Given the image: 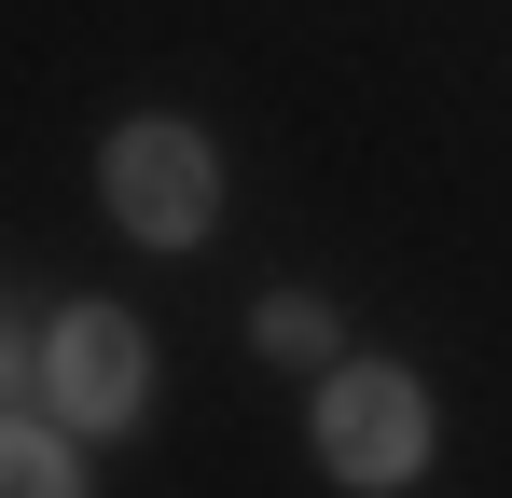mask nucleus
Returning a JSON list of instances; mask_svg holds the SVG:
<instances>
[{
	"label": "nucleus",
	"instance_id": "1",
	"mask_svg": "<svg viewBox=\"0 0 512 498\" xmlns=\"http://www.w3.org/2000/svg\"><path fill=\"white\" fill-rule=\"evenodd\" d=\"M97 180H111V222H125L139 249H194L208 222H222V153H208L194 125H125Z\"/></svg>",
	"mask_w": 512,
	"mask_h": 498
},
{
	"label": "nucleus",
	"instance_id": "2",
	"mask_svg": "<svg viewBox=\"0 0 512 498\" xmlns=\"http://www.w3.org/2000/svg\"><path fill=\"white\" fill-rule=\"evenodd\" d=\"M319 471L333 485H416L429 471V388L416 374H388V360H360V374H333L319 388Z\"/></svg>",
	"mask_w": 512,
	"mask_h": 498
},
{
	"label": "nucleus",
	"instance_id": "3",
	"mask_svg": "<svg viewBox=\"0 0 512 498\" xmlns=\"http://www.w3.org/2000/svg\"><path fill=\"white\" fill-rule=\"evenodd\" d=\"M42 388H56V415H70V429H125V415H139V388H153V332L125 319V305H70V319H56V346H42Z\"/></svg>",
	"mask_w": 512,
	"mask_h": 498
},
{
	"label": "nucleus",
	"instance_id": "4",
	"mask_svg": "<svg viewBox=\"0 0 512 498\" xmlns=\"http://www.w3.org/2000/svg\"><path fill=\"white\" fill-rule=\"evenodd\" d=\"M0 485H14V498H70L84 471H70V443H42V429H0Z\"/></svg>",
	"mask_w": 512,
	"mask_h": 498
},
{
	"label": "nucleus",
	"instance_id": "5",
	"mask_svg": "<svg viewBox=\"0 0 512 498\" xmlns=\"http://www.w3.org/2000/svg\"><path fill=\"white\" fill-rule=\"evenodd\" d=\"M263 346H277V360H333V319H319L305 291H277V305H263Z\"/></svg>",
	"mask_w": 512,
	"mask_h": 498
},
{
	"label": "nucleus",
	"instance_id": "6",
	"mask_svg": "<svg viewBox=\"0 0 512 498\" xmlns=\"http://www.w3.org/2000/svg\"><path fill=\"white\" fill-rule=\"evenodd\" d=\"M14 374H28V346H14V332H0V388H14Z\"/></svg>",
	"mask_w": 512,
	"mask_h": 498
}]
</instances>
